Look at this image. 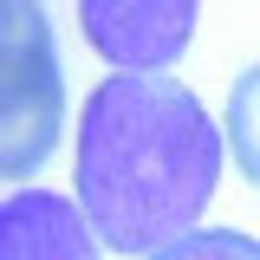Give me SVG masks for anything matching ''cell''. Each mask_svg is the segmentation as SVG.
<instances>
[{"label": "cell", "mask_w": 260, "mask_h": 260, "mask_svg": "<svg viewBox=\"0 0 260 260\" xmlns=\"http://www.w3.org/2000/svg\"><path fill=\"white\" fill-rule=\"evenodd\" d=\"M221 182V130L182 78L117 72L78 111V208L111 254H162L195 234Z\"/></svg>", "instance_id": "cell-1"}, {"label": "cell", "mask_w": 260, "mask_h": 260, "mask_svg": "<svg viewBox=\"0 0 260 260\" xmlns=\"http://www.w3.org/2000/svg\"><path fill=\"white\" fill-rule=\"evenodd\" d=\"M65 85L46 0H0V176L26 182L59 150Z\"/></svg>", "instance_id": "cell-2"}, {"label": "cell", "mask_w": 260, "mask_h": 260, "mask_svg": "<svg viewBox=\"0 0 260 260\" xmlns=\"http://www.w3.org/2000/svg\"><path fill=\"white\" fill-rule=\"evenodd\" d=\"M202 0H78V26L117 72H162L182 59Z\"/></svg>", "instance_id": "cell-3"}, {"label": "cell", "mask_w": 260, "mask_h": 260, "mask_svg": "<svg viewBox=\"0 0 260 260\" xmlns=\"http://www.w3.org/2000/svg\"><path fill=\"white\" fill-rule=\"evenodd\" d=\"M85 208L52 189H13L0 208V260H98Z\"/></svg>", "instance_id": "cell-4"}, {"label": "cell", "mask_w": 260, "mask_h": 260, "mask_svg": "<svg viewBox=\"0 0 260 260\" xmlns=\"http://www.w3.org/2000/svg\"><path fill=\"white\" fill-rule=\"evenodd\" d=\"M228 150H234V169L260 189V65H247L228 91Z\"/></svg>", "instance_id": "cell-5"}, {"label": "cell", "mask_w": 260, "mask_h": 260, "mask_svg": "<svg viewBox=\"0 0 260 260\" xmlns=\"http://www.w3.org/2000/svg\"><path fill=\"white\" fill-rule=\"evenodd\" d=\"M150 260H260V241L241 234V228H195V234H182L176 247H162Z\"/></svg>", "instance_id": "cell-6"}]
</instances>
